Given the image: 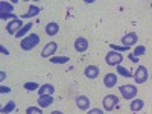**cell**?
<instances>
[{
	"label": "cell",
	"instance_id": "4316f807",
	"mask_svg": "<svg viewBox=\"0 0 152 114\" xmlns=\"http://www.w3.org/2000/svg\"><path fill=\"white\" fill-rule=\"evenodd\" d=\"M0 18L2 20H15L17 18V15L14 14V12H12V14H6V12H0Z\"/></svg>",
	"mask_w": 152,
	"mask_h": 114
},
{
	"label": "cell",
	"instance_id": "ac0fdd59",
	"mask_svg": "<svg viewBox=\"0 0 152 114\" xmlns=\"http://www.w3.org/2000/svg\"><path fill=\"white\" fill-rule=\"evenodd\" d=\"M70 61V58L69 56H52L50 58V62H52V64H67V62Z\"/></svg>",
	"mask_w": 152,
	"mask_h": 114
},
{
	"label": "cell",
	"instance_id": "e575fe53",
	"mask_svg": "<svg viewBox=\"0 0 152 114\" xmlns=\"http://www.w3.org/2000/svg\"><path fill=\"white\" fill-rule=\"evenodd\" d=\"M151 79H152V76H151Z\"/></svg>",
	"mask_w": 152,
	"mask_h": 114
},
{
	"label": "cell",
	"instance_id": "4fadbf2b",
	"mask_svg": "<svg viewBox=\"0 0 152 114\" xmlns=\"http://www.w3.org/2000/svg\"><path fill=\"white\" fill-rule=\"evenodd\" d=\"M44 32H46V35H49V37H55V35L59 32V24L55 23V21L47 23L46 28H44Z\"/></svg>",
	"mask_w": 152,
	"mask_h": 114
},
{
	"label": "cell",
	"instance_id": "277c9868",
	"mask_svg": "<svg viewBox=\"0 0 152 114\" xmlns=\"http://www.w3.org/2000/svg\"><path fill=\"white\" fill-rule=\"evenodd\" d=\"M117 104H119V97L116 94H107L102 99V105H104L105 111H113Z\"/></svg>",
	"mask_w": 152,
	"mask_h": 114
},
{
	"label": "cell",
	"instance_id": "7a4b0ae2",
	"mask_svg": "<svg viewBox=\"0 0 152 114\" xmlns=\"http://www.w3.org/2000/svg\"><path fill=\"white\" fill-rule=\"evenodd\" d=\"M105 62L111 67H117L123 62V55L120 52H114V50H110V52L105 55Z\"/></svg>",
	"mask_w": 152,
	"mask_h": 114
},
{
	"label": "cell",
	"instance_id": "8fae6325",
	"mask_svg": "<svg viewBox=\"0 0 152 114\" xmlns=\"http://www.w3.org/2000/svg\"><path fill=\"white\" fill-rule=\"evenodd\" d=\"M99 67L97 66H87L85 67V70H84V75H85V78H88V79H96L97 76H99Z\"/></svg>",
	"mask_w": 152,
	"mask_h": 114
},
{
	"label": "cell",
	"instance_id": "484cf974",
	"mask_svg": "<svg viewBox=\"0 0 152 114\" xmlns=\"http://www.w3.org/2000/svg\"><path fill=\"white\" fill-rule=\"evenodd\" d=\"M26 114H43V108H40V107H29L26 110Z\"/></svg>",
	"mask_w": 152,
	"mask_h": 114
},
{
	"label": "cell",
	"instance_id": "d6a6232c",
	"mask_svg": "<svg viewBox=\"0 0 152 114\" xmlns=\"http://www.w3.org/2000/svg\"><path fill=\"white\" fill-rule=\"evenodd\" d=\"M50 114H64V113H62V111H52Z\"/></svg>",
	"mask_w": 152,
	"mask_h": 114
},
{
	"label": "cell",
	"instance_id": "83f0119b",
	"mask_svg": "<svg viewBox=\"0 0 152 114\" xmlns=\"http://www.w3.org/2000/svg\"><path fill=\"white\" fill-rule=\"evenodd\" d=\"M87 114H104V110H100V108H91V110H88Z\"/></svg>",
	"mask_w": 152,
	"mask_h": 114
},
{
	"label": "cell",
	"instance_id": "7402d4cb",
	"mask_svg": "<svg viewBox=\"0 0 152 114\" xmlns=\"http://www.w3.org/2000/svg\"><path fill=\"white\" fill-rule=\"evenodd\" d=\"M23 87H24V90H28V91H38L41 85L38 82H26Z\"/></svg>",
	"mask_w": 152,
	"mask_h": 114
},
{
	"label": "cell",
	"instance_id": "5bb4252c",
	"mask_svg": "<svg viewBox=\"0 0 152 114\" xmlns=\"http://www.w3.org/2000/svg\"><path fill=\"white\" fill-rule=\"evenodd\" d=\"M38 94L40 96H53L55 94V87L52 84H43L40 87V90H38Z\"/></svg>",
	"mask_w": 152,
	"mask_h": 114
},
{
	"label": "cell",
	"instance_id": "4dcf8cb0",
	"mask_svg": "<svg viewBox=\"0 0 152 114\" xmlns=\"http://www.w3.org/2000/svg\"><path fill=\"white\" fill-rule=\"evenodd\" d=\"M8 78V75L5 73V72H0V79H2V81H5Z\"/></svg>",
	"mask_w": 152,
	"mask_h": 114
},
{
	"label": "cell",
	"instance_id": "6da1fadb",
	"mask_svg": "<svg viewBox=\"0 0 152 114\" xmlns=\"http://www.w3.org/2000/svg\"><path fill=\"white\" fill-rule=\"evenodd\" d=\"M38 44H40V37H38V34H29L20 41V47L23 50H26V52L35 49Z\"/></svg>",
	"mask_w": 152,
	"mask_h": 114
},
{
	"label": "cell",
	"instance_id": "f1b7e54d",
	"mask_svg": "<svg viewBox=\"0 0 152 114\" xmlns=\"http://www.w3.org/2000/svg\"><path fill=\"white\" fill-rule=\"evenodd\" d=\"M0 93H2V94H5V93H11V88L6 87V85H2V87H0Z\"/></svg>",
	"mask_w": 152,
	"mask_h": 114
},
{
	"label": "cell",
	"instance_id": "ba28073f",
	"mask_svg": "<svg viewBox=\"0 0 152 114\" xmlns=\"http://www.w3.org/2000/svg\"><path fill=\"white\" fill-rule=\"evenodd\" d=\"M58 52V44L55 43V41H50V43H47L46 44V47L43 49V52H41V56L43 58H52V56H55V53Z\"/></svg>",
	"mask_w": 152,
	"mask_h": 114
},
{
	"label": "cell",
	"instance_id": "44dd1931",
	"mask_svg": "<svg viewBox=\"0 0 152 114\" xmlns=\"http://www.w3.org/2000/svg\"><path fill=\"white\" fill-rule=\"evenodd\" d=\"M31 29H32V23H26V24H24V26L20 29V32H18L15 37H17V38H21V40H23V38H24V35H26V34H28Z\"/></svg>",
	"mask_w": 152,
	"mask_h": 114
},
{
	"label": "cell",
	"instance_id": "d4e9b609",
	"mask_svg": "<svg viewBox=\"0 0 152 114\" xmlns=\"http://www.w3.org/2000/svg\"><path fill=\"white\" fill-rule=\"evenodd\" d=\"M111 50H114V52H126V50H129V47H125V46H117V44H110Z\"/></svg>",
	"mask_w": 152,
	"mask_h": 114
},
{
	"label": "cell",
	"instance_id": "9a60e30c",
	"mask_svg": "<svg viewBox=\"0 0 152 114\" xmlns=\"http://www.w3.org/2000/svg\"><path fill=\"white\" fill-rule=\"evenodd\" d=\"M53 104V96H40V97H38V107H40V108H49L50 105H52Z\"/></svg>",
	"mask_w": 152,
	"mask_h": 114
},
{
	"label": "cell",
	"instance_id": "603a6c76",
	"mask_svg": "<svg viewBox=\"0 0 152 114\" xmlns=\"http://www.w3.org/2000/svg\"><path fill=\"white\" fill-rule=\"evenodd\" d=\"M14 110H15V102H14V100H9V102L2 108V114H9V113H12Z\"/></svg>",
	"mask_w": 152,
	"mask_h": 114
},
{
	"label": "cell",
	"instance_id": "9c48e42d",
	"mask_svg": "<svg viewBox=\"0 0 152 114\" xmlns=\"http://www.w3.org/2000/svg\"><path fill=\"white\" fill-rule=\"evenodd\" d=\"M75 102H76V107H78L81 111H88V110H90V105H91L90 97H87V96H84V94H81V96L76 97Z\"/></svg>",
	"mask_w": 152,
	"mask_h": 114
},
{
	"label": "cell",
	"instance_id": "1f68e13d",
	"mask_svg": "<svg viewBox=\"0 0 152 114\" xmlns=\"http://www.w3.org/2000/svg\"><path fill=\"white\" fill-rule=\"evenodd\" d=\"M128 58H129V59H131V61H132V62H138V58H137V56H134V55H132V53H131V55H129V56H128Z\"/></svg>",
	"mask_w": 152,
	"mask_h": 114
},
{
	"label": "cell",
	"instance_id": "8992f818",
	"mask_svg": "<svg viewBox=\"0 0 152 114\" xmlns=\"http://www.w3.org/2000/svg\"><path fill=\"white\" fill-rule=\"evenodd\" d=\"M23 26H24V24H23L21 18H15V20H12V21H9V23L6 24V32H8L9 35H14V37H15Z\"/></svg>",
	"mask_w": 152,
	"mask_h": 114
},
{
	"label": "cell",
	"instance_id": "cb8c5ba5",
	"mask_svg": "<svg viewBox=\"0 0 152 114\" xmlns=\"http://www.w3.org/2000/svg\"><path fill=\"white\" fill-rule=\"evenodd\" d=\"M145 53H146V47H145V46H137L132 55L138 58V56H142V55H145Z\"/></svg>",
	"mask_w": 152,
	"mask_h": 114
},
{
	"label": "cell",
	"instance_id": "f546056e",
	"mask_svg": "<svg viewBox=\"0 0 152 114\" xmlns=\"http://www.w3.org/2000/svg\"><path fill=\"white\" fill-rule=\"evenodd\" d=\"M0 50H2V53H3V55H9V50H8L5 46H0Z\"/></svg>",
	"mask_w": 152,
	"mask_h": 114
},
{
	"label": "cell",
	"instance_id": "7c38bea8",
	"mask_svg": "<svg viewBox=\"0 0 152 114\" xmlns=\"http://www.w3.org/2000/svg\"><path fill=\"white\" fill-rule=\"evenodd\" d=\"M117 75L116 73H107L105 75V78H104V85L107 88H113V87H116L117 84Z\"/></svg>",
	"mask_w": 152,
	"mask_h": 114
},
{
	"label": "cell",
	"instance_id": "2e32d148",
	"mask_svg": "<svg viewBox=\"0 0 152 114\" xmlns=\"http://www.w3.org/2000/svg\"><path fill=\"white\" fill-rule=\"evenodd\" d=\"M145 107V100L143 99H132L129 102V108L132 113H137V111H142Z\"/></svg>",
	"mask_w": 152,
	"mask_h": 114
},
{
	"label": "cell",
	"instance_id": "e0dca14e",
	"mask_svg": "<svg viewBox=\"0 0 152 114\" xmlns=\"http://www.w3.org/2000/svg\"><path fill=\"white\" fill-rule=\"evenodd\" d=\"M40 6H37V5H29V11L26 12V14H23L21 18H31V17H37L38 14H40Z\"/></svg>",
	"mask_w": 152,
	"mask_h": 114
},
{
	"label": "cell",
	"instance_id": "30bf717a",
	"mask_svg": "<svg viewBox=\"0 0 152 114\" xmlns=\"http://www.w3.org/2000/svg\"><path fill=\"white\" fill-rule=\"evenodd\" d=\"M87 49H88V40H87V38H84V37L76 38V40H75V50H76V52L82 53V52H85Z\"/></svg>",
	"mask_w": 152,
	"mask_h": 114
},
{
	"label": "cell",
	"instance_id": "5b68a950",
	"mask_svg": "<svg viewBox=\"0 0 152 114\" xmlns=\"http://www.w3.org/2000/svg\"><path fill=\"white\" fill-rule=\"evenodd\" d=\"M134 81H135V84H145L146 81H148V78H149V73H148V69L145 67V66H138L137 67V70H135V73H134Z\"/></svg>",
	"mask_w": 152,
	"mask_h": 114
},
{
	"label": "cell",
	"instance_id": "ffe728a7",
	"mask_svg": "<svg viewBox=\"0 0 152 114\" xmlns=\"http://www.w3.org/2000/svg\"><path fill=\"white\" fill-rule=\"evenodd\" d=\"M116 70H117V73H119L120 76H123V78H132V76H134L128 69L123 67V66H117V67H116Z\"/></svg>",
	"mask_w": 152,
	"mask_h": 114
},
{
	"label": "cell",
	"instance_id": "52a82bcc",
	"mask_svg": "<svg viewBox=\"0 0 152 114\" xmlns=\"http://www.w3.org/2000/svg\"><path fill=\"white\" fill-rule=\"evenodd\" d=\"M120 41H122V46H125V47H132V46H135L137 41H138V35H137L135 32H128L126 35L122 37Z\"/></svg>",
	"mask_w": 152,
	"mask_h": 114
},
{
	"label": "cell",
	"instance_id": "836d02e7",
	"mask_svg": "<svg viewBox=\"0 0 152 114\" xmlns=\"http://www.w3.org/2000/svg\"><path fill=\"white\" fill-rule=\"evenodd\" d=\"M151 8H152V2H151Z\"/></svg>",
	"mask_w": 152,
	"mask_h": 114
},
{
	"label": "cell",
	"instance_id": "3957f363",
	"mask_svg": "<svg viewBox=\"0 0 152 114\" xmlns=\"http://www.w3.org/2000/svg\"><path fill=\"white\" fill-rule=\"evenodd\" d=\"M119 91H120V94H122V97L125 99V100H132V99H135V96H137V93H138V90H137V87L135 85H122L120 88H119Z\"/></svg>",
	"mask_w": 152,
	"mask_h": 114
},
{
	"label": "cell",
	"instance_id": "d6986e66",
	"mask_svg": "<svg viewBox=\"0 0 152 114\" xmlns=\"http://www.w3.org/2000/svg\"><path fill=\"white\" fill-rule=\"evenodd\" d=\"M14 11V5H11L8 2H0V12H6V14H12Z\"/></svg>",
	"mask_w": 152,
	"mask_h": 114
}]
</instances>
